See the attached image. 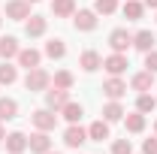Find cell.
Returning <instances> with one entry per match:
<instances>
[{
    "instance_id": "obj_32",
    "label": "cell",
    "mask_w": 157,
    "mask_h": 154,
    "mask_svg": "<svg viewBox=\"0 0 157 154\" xmlns=\"http://www.w3.org/2000/svg\"><path fill=\"white\" fill-rule=\"evenodd\" d=\"M142 154H157V136H154V139H145V142H142Z\"/></svg>"
},
{
    "instance_id": "obj_30",
    "label": "cell",
    "mask_w": 157,
    "mask_h": 154,
    "mask_svg": "<svg viewBox=\"0 0 157 154\" xmlns=\"http://www.w3.org/2000/svg\"><path fill=\"white\" fill-rule=\"evenodd\" d=\"M112 154H133V145H130V139H115V145H112Z\"/></svg>"
},
{
    "instance_id": "obj_6",
    "label": "cell",
    "mask_w": 157,
    "mask_h": 154,
    "mask_svg": "<svg viewBox=\"0 0 157 154\" xmlns=\"http://www.w3.org/2000/svg\"><path fill=\"white\" fill-rule=\"evenodd\" d=\"M109 45H112V52H121V55H124V52L133 45V33H127L124 27H118V30L109 33Z\"/></svg>"
},
{
    "instance_id": "obj_3",
    "label": "cell",
    "mask_w": 157,
    "mask_h": 154,
    "mask_svg": "<svg viewBox=\"0 0 157 154\" xmlns=\"http://www.w3.org/2000/svg\"><path fill=\"white\" fill-rule=\"evenodd\" d=\"M30 121H33V127L36 130H55V124H58V115L52 112V109H36L33 115H30Z\"/></svg>"
},
{
    "instance_id": "obj_17",
    "label": "cell",
    "mask_w": 157,
    "mask_h": 154,
    "mask_svg": "<svg viewBox=\"0 0 157 154\" xmlns=\"http://www.w3.org/2000/svg\"><path fill=\"white\" fill-rule=\"evenodd\" d=\"M154 33L151 30H139V33H133V48H139V52H151L154 48Z\"/></svg>"
},
{
    "instance_id": "obj_35",
    "label": "cell",
    "mask_w": 157,
    "mask_h": 154,
    "mask_svg": "<svg viewBox=\"0 0 157 154\" xmlns=\"http://www.w3.org/2000/svg\"><path fill=\"white\" fill-rule=\"evenodd\" d=\"M27 3H39V0H27Z\"/></svg>"
},
{
    "instance_id": "obj_9",
    "label": "cell",
    "mask_w": 157,
    "mask_h": 154,
    "mask_svg": "<svg viewBox=\"0 0 157 154\" xmlns=\"http://www.w3.org/2000/svg\"><path fill=\"white\" fill-rule=\"evenodd\" d=\"M63 142H67L70 148H78L82 142H88V130L78 127V124H70V127L63 130Z\"/></svg>"
},
{
    "instance_id": "obj_18",
    "label": "cell",
    "mask_w": 157,
    "mask_h": 154,
    "mask_svg": "<svg viewBox=\"0 0 157 154\" xmlns=\"http://www.w3.org/2000/svg\"><path fill=\"white\" fill-rule=\"evenodd\" d=\"M88 139H91V142L109 139V121H106V118H103V121H94V124L88 127Z\"/></svg>"
},
{
    "instance_id": "obj_16",
    "label": "cell",
    "mask_w": 157,
    "mask_h": 154,
    "mask_svg": "<svg viewBox=\"0 0 157 154\" xmlns=\"http://www.w3.org/2000/svg\"><path fill=\"white\" fill-rule=\"evenodd\" d=\"M52 12H55V18L76 15V0H52Z\"/></svg>"
},
{
    "instance_id": "obj_26",
    "label": "cell",
    "mask_w": 157,
    "mask_h": 154,
    "mask_svg": "<svg viewBox=\"0 0 157 154\" xmlns=\"http://www.w3.org/2000/svg\"><path fill=\"white\" fill-rule=\"evenodd\" d=\"M45 55L52 60H60L63 55H67V45H63V39H48L45 42Z\"/></svg>"
},
{
    "instance_id": "obj_27",
    "label": "cell",
    "mask_w": 157,
    "mask_h": 154,
    "mask_svg": "<svg viewBox=\"0 0 157 154\" xmlns=\"http://www.w3.org/2000/svg\"><path fill=\"white\" fill-rule=\"evenodd\" d=\"M18 79V67H12L9 60H3L0 64V85H12Z\"/></svg>"
},
{
    "instance_id": "obj_11",
    "label": "cell",
    "mask_w": 157,
    "mask_h": 154,
    "mask_svg": "<svg viewBox=\"0 0 157 154\" xmlns=\"http://www.w3.org/2000/svg\"><path fill=\"white\" fill-rule=\"evenodd\" d=\"M3 142H6V151H9V154H24V151H27V136L18 133V130H15V133H6Z\"/></svg>"
},
{
    "instance_id": "obj_31",
    "label": "cell",
    "mask_w": 157,
    "mask_h": 154,
    "mask_svg": "<svg viewBox=\"0 0 157 154\" xmlns=\"http://www.w3.org/2000/svg\"><path fill=\"white\" fill-rule=\"evenodd\" d=\"M145 70L157 76V48H151V52H145Z\"/></svg>"
},
{
    "instance_id": "obj_1",
    "label": "cell",
    "mask_w": 157,
    "mask_h": 154,
    "mask_svg": "<svg viewBox=\"0 0 157 154\" xmlns=\"http://www.w3.org/2000/svg\"><path fill=\"white\" fill-rule=\"evenodd\" d=\"M24 88H27V91H48V88H52V76H48L42 67H33V70H27V76H24Z\"/></svg>"
},
{
    "instance_id": "obj_22",
    "label": "cell",
    "mask_w": 157,
    "mask_h": 154,
    "mask_svg": "<svg viewBox=\"0 0 157 154\" xmlns=\"http://www.w3.org/2000/svg\"><path fill=\"white\" fill-rule=\"evenodd\" d=\"M73 82H76V79H73V73H70V70H58V73L52 76V88L70 91V88H73Z\"/></svg>"
},
{
    "instance_id": "obj_15",
    "label": "cell",
    "mask_w": 157,
    "mask_h": 154,
    "mask_svg": "<svg viewBox=\"0 0 157 154\" xmlns=\"http://www.w3.org/2000/svg\"><path fill=\"white\" fill-rule=\"evenodd\" d=\"M18 67H24V70H33V67H39V60H42V55H39L36 48H21L18 52Z\"/></svg>"
},
{
    "instance_id": "obj_29",
    "label": "cell",
    "mask_w": 157,
    "mask_h": 154,
    "mask_svg": "<svg viewBox=\"0 0 157 154\" xmlns=\"http://www.w3.org/2000/svg\"><path fill=\"white\" fill-rule=\"evenodd\" d=\"M115 9H118V0H97L94 3V12L97 15H112Z\"/></svg>"
},
{
    "instance_id": "obj_28",
    "label": "cell",
    "mask_w": 157,
    "mask_h": 154,
    "mask_svg": "<svg viewBox=\"0 0 157 154\" xmlns=\"http://www.w3.org/2000/svg\"><path fill=\"white\" fill-rule=\"evenodd\" d=\"M157 109V100L151 94H148V91H145V94H139V100H136V112H142V115H148V112H154Z\"/></svg>"
},
{
    "instance_id": "obj_36",
    "label": "cell",
    "mask_w": 157,
    "mask_h": 154,
    "mask_svg": "<svg viewBox=\"0 0 157 154\" xmlns=\"http://www.w3.org/2000/svg\"><path fill=\"white\" fill-rule=\"evenodd\" d=\"M45 154H58V151H45Z\"/></svg>"
},
{
    "instance_id": "obj_23",
    "label": "cell",
    "mask_w": 157,
    "mask_h": 154,
    "mask_svg": "<svg viewBox=\"0 0 157 154\" xmlns=\"http://www.w3.org/2000/svg\"><path fill=\"white\" fill-rule=\"evenodd\" d=\"M60 115L67 118L70 124H78V121H82V115H85V109H82V103H73V100H70V103L60 109Z\"/></svg>"
},
{
    "instance_id": "obj_21",
    "label": "cell",
    "mask_w": 157,
    "mask_h": 154,
    "mask_svg": "<svg viewBox=\"0 0 157 154\" xmlns=\"http://www.w3.org/2000/svg\"><path fill=\"white\" fill-rule=\"evenodd\" d=\"M18 115V103L12 97H0V121H12Z\"/></svg>"
},
{
    "instance_id": "obj_14",
    "label": "cell",
    "mask_w": 157,
    "mask_h": 154,
    "mask_svg": "<svg viewBox=\"0 0 157 154\" xmlns=\"http://www.w3.org/2000/svg\"><path fill=\"white\" fill-rule=\"evenodd\" d=\"M130 88L139 91V94L151 91V88H154V73H148V70H145V73H136V76L130 79Z\"/></svg>"
},
{
    "instance_id": "obj_34",
    "label": "cell",
    "mask_w": 157,
    "mask_h": 154,
    "mask_svg": "<svg viewBox=\"0 0 157 154\" xmlns=\"http://www.w3.org/2000/svg\"><path fill=\"white\" fill-rule=\"evenodd\" d=\"M3 139H6V130H3V124H0V142H3Z\"/></svg>"
},
{
    "instance_id": "obj_2",
    "label": "cell",
    "mask_w": 157,
    "mask_h": 154,
    "mask_svg": "<svg viewBox=\"0 0 157 154\" xmlns=\"http://www.w3.org/2000/svg\"><path fill=\"white\" fill-rule=\"evenodd\" d=\"M127 67H130V64H127V55H121V52H112L109 58H103V70H106L109 76H121Z\"/></svg>"
},
{
    "instance_id": "obj_24",
    "label": "cell",
    "mask_w": 157,
    "mask_h": 154,
    "mask_svg": "<svg viewBox=\"0 0 157 154\" xmlns=\"http://www.w3.org/2000/svg\"><path fill=\"white\" fill-rule=\"evenodd\" d=\"M124 15H127V21H139L142 15H145V3H139V0H127V3H124Z\"/></svg>"
},
{
    "instance_id": "obj_13",
    "label": "cell",
    "mask_w": 157,
    "mask_h": 154,
    "mask_svg": "<svg viewBox=\"0 0 157 154\" xmlns=\"http://www.w3.org/2000/svg\"><path fill=\"white\" fill-rule=\"evenodd\" d=\"M45 30H48V18H42V15H30L24 21V33L27 37H42Z\"/></svg>"
},
{
    "instance_id": "obj_8",
    "label": "cell",
    "mask_w": 157,
    "mask_h": 154,
    "mask_svg": "<svg viewBox=\"0 0 157 154\" xmlns=\"http://www.w3.org/2000/svg\"><path fill=\"white\" fill-rule=\"evenodd\" d=\"M103 94L109 97V100H121V97L127 94V82H124L121 76L106 79V82H103Z\"/></svg>"
},
{
    "instance_id": "obj_4",
    "label": "cell",
    "mask_w": 157,
    "mask_h": 154,
    "mask_svg": "<svg viewBox=\"0 0 157 154\" xmlns=\"http://www.w3.org/2000/svg\"><path fill=\"white\" fill-rule=\"evenodd\" d=\"M6 18L27 21L30 18V3H27V0H9V3H6Z\"/></svg>"
},
{
    "instance_id": "obj_37",
    "label": "cell",
    "mask_w": 157,
    "mask_h": 154,
    "mask_svg": "<svg viewBox=\"0 0 157 154\" xmlns=\"http://www.w3.org/2000/svg\"><path fill=\"white\" fill-rule=\"evenodd\" d=\"M154 133H157V124H154Z\"/></svg>"
},
{
    "instance_id": "obj_10",
    "label": "cell",
    "mask_w": 157,
    "mask_h": 154,
    "mask_svg": "<svg viewBox=\"0 0 157 154\" xmlns=\"http://www.w3.org/2000/svg\"><path fill=\"white\" fill-rule=\"evenodd\" d=\"M27 148L33 154H45V151H52V139H48V133L45 130H36V133L27 139Z\"/></svg>"
},
{
    "instance_id": "obj_12",
    "label": "cell",
    "mask_w": 157,
    "mask_h": 154,
    "mask_svg": "<svg viewBox=\"0 0 157 154\" xmlns=\"http://www.w3.org/2000/svg\"><path fill=\"white\" fill-rule=\"evenodd\" d=\"M78 67H82L85 73H97L100 67H103V58H100L94 48H88V52H82V58H78Z\"/></svg>"
},
{
    "instance_id": "obj_20",
    "label": "cell",
    "mask_w": 157,
    "mask_h": 154,
    "mask_svg": "<svg viewBox=\"0 0 157 154\" xmlns=\"http://www.w3.org/2000/svg\"><path fill=\"white\" fill-rule=\"evenodd\" d=\"M124 115H127V112H124V106H121L118 100H109V103L103 106V118H106L109 124H112V121H121Z\"/></svg>"
},
{
    "instance_id": "obj_25",
    "label": "cell",
    "mask_w": 157,
    "mask_h": 154,
    "mask_svg": "<svg viewBox=\"0 0 157 154\" xmlns=\"http://www.w3.org/2000/svg\"><path fill=\"white\" fill-rule=\"evenodd\" d=\"M124 127H127L130 133H142V130H145V115H142V112L124 115Z\"/></svg>"
},
{
    "instance_id": "obj_19",
    "label": "cell",
    "mask_w": 157,
    "mask_h": 154,
    "mask_svg": "<svg viewBox=\"0 0 157 154\" xmlns=\"http://www.w3.org/2000/svg\"><path fill=\"white\" fill-rule=\"evenodd\" d=\"M18 52H21V48H18V39H15V37H3V39H0V58H3V60L18 58Z\"/></svg>"
},
{
    "instance_id": "obj_7",
    "label": "cell",
    "mask_w": 157,
    "mask_h": 154,
    "mask_svg": "<svg viewBox=\"0 0 157 154\" xmlns=\"http://www.w3.org/2000/svg\"><path fill=\"white\" fill-rule=\"evenodd\" d=\"M67 103H70V91H60V88H52V91H45V109H52V112H60Z\"/></svg>"
},
{
    "instance_id": "obj_33",
    "label": "cell",
    "mask_w": 157,
    "mask_h": 154,
    "mask_svg": "<svg viewBox=\"0 0 157 154\" xmlns=\"http://www.w3.org/2000/svg\"><path fill=\"white\" fill-rule=\"evenodd\" d=\"M145 6H151V9H157V0H145Z\"/></svg>"
},
{
    "instance_id": "obj_5",
    "label": "cell",
    "mask_w": 157,
    "mask_h": 154,
    "mask_svg": "<svg viewBox=\"0 0 157 154\" xmlns=\"http://www.w3.org/2000/svg\"><path fill=\"white\" fill-rule=\"evenodd\" d=\"M73 24H76V30L91 33V30L97 27V12H94V9H78L76 15H73Z\"/></svg>"
},
{
    "instance_id": "obj_38",
    "label": "cell",
    "mask_w": 157,
    "mask_h": 154,
    "mask_svg": "<svg viewBox=\"0 0 157 154\" xmlns=\"http://www.w3.org/2000/svg\"><path fill=\"white\" fill-rule=\"evenodd\" d=\"M0 24H3V18H0Z\"/></svg>"
}]
</instances>
